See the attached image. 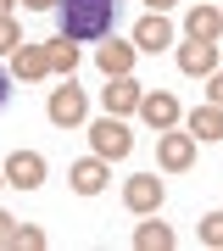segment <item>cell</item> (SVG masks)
<instances>
[{"label": "cell", "instance_id": "27", "mask_svg": "<svg viewBox=\"0 0 223 251\" xmlns=\"http://www.w3.org/2000/svg\"><path fill=\"white\" fill-rule=\"evenodd\" d=\"M0 190H6V168H0Z\"/></svg>", "mask_w": 223, "mask_h": 251}, {"label": "cell", "instance_id": "1", "mask_svg": "<svg viewBox=\"0 0 223 251\" xmlns=\"http://www.w3.org/2000/svg\"><path fill=\"white\" fill-rule=\"evenodd\" d=\"M62 39L84 45V39H106L112 17H117V0H62Z\"/></svg>", "mask_w": 223, "mask_h": 251}, {"label": "cell", "instance_id": "4", "mask_svg": "<svg viewBox=\"0 0 223 251\" xmlns=\"http://www.w3.org/2000/svg\"><path fill=\"white\" fill-rule=\"evenodd\" d=\"M162 196H168V184H162L156 173H134V179L123 184V206H128V212H140V218L162 212Z\"/></svg>", "mask_w": 223, "mask_h": 251}, {"label": "cell", "instance_id": "24", "mask_svg": "<svg viewBox=\"0 0 223 251\" xmlns=\"http://www.w3.org/2000/svg\"><path fill=\"white\" fill-rule=\"evenodd\" d=\"M6 95H11V73L0 67V106H6Z\"/></svg>", "mask_w": 223, "mask_h": 251}, {"label": "cell", "instance_id": "23", "mask_svg": "<svg viewBox=\"0 0 223 251\" xmlns=\"http://www.w3.org/2000/svg\"><path fill=\"white\" fill-rule=\"evenodd\" d=\"M23 6H28V11H56L62 0H23Z\"/></svg>", "mask_w": 223, "mask_h": 251}, {"label": "cell", "instance_id": "14", "mask_svg": "<svg viewBox=\"0 0 223 251\" xmlns=\"http://www.w3.org/2000/svg\"><path fill=\"white\" fill-rule=\"evenodd\" d=\"M184 128L196 134V145H201V140H223V106H212V100L196 106V112L184 117Z\"/></svg>", "mask_w": 223, "mask_h": 251}, {"label": "cell", "instance_id": "18", "mask_svg": "<svg viewBox=\"0 0 223 251\" xmlns=\"http://www.w3.org/2000/svg\"><path fill=\"white\" fill-rule=\"evenodd\" d=\"M201 246L223 251V212H206V218H201Z\"/></svg>", "mask_w": 223, "mask_h": 251}, {"label": "cell", "instance_id": "21", "mask_svg": "<svg viewBox=\"0 0 223 251\" xmlns=\"http://www.w3.org/2000/svg\"><path fill=\"white\" fill-rule=\"evenodd\" d=\"M11 246H17V218L0 212V251H11Z\"/></svg>", "mask_w": 223, "mask_h": 251}, {"label": "cell", "instance_id": "3", "mask_svg": "<svg viewBox=\"0 0 223 251\" xmlns=\"http://www.w3.org/2000/svg\"><path fill=\"white\" fill-rule=\"evenodd\" d=\"M45 112H50V123H56V128H78L84 117H89V95L67 78L62 90H50V106H45Z\"/></svg>", "mask_w": 223, "mask_h": 251}, {"label": "cell", "instance_id": "28", "mask_svg": "<svg viewBox=\"0 0 223 251\" xmlns=\"http://www.w3.org/2000/svg\"><path fill=\"white\" fill-rule=\"evenodd\" d=\"M218 11H223V6H218Z\"/></svg>", "mask_w": 223, "mask_h": 251}, {"label": "cell", "instance_id": "12", "mask_svg": "<svg viewBox=\"0 0 223 251\" xmlns=\"http://www.w3.org/2000/svg\"><path fill=\"white\" fill-rule=\"evenodd\" d=\"M184 34H190V39H201V45H218V34H223V11H218V6H190Z\"/></svg>", "mask_w": 223, "mask_h": 251}, {"label": "cell", "instance_id": "20", "mask_svg": "<svg viewBox=\"0 0 223 251\" xmlns=\"http://www.w3.org/2000/svg\"><path fill=\"white\" fill-rule=\"evenodd\" d=\"M23 45V34H17V23H11V17H0V56H11V50H17Z\"/></svg>", "mask_w": 223, "mask_h": 251}, {"label": "cell", "instance_id": "6", "mask_svg": "<svg viewBox=\"0 0 223 251\" xmlns=\"http://www.w3.org/2000/svg\"><path fill=\"white\" fill-rule=\"evenodd\" d=\"M6 184L11 190H39L45 184V156L39 151H11L6 156Z\"/></svg>", "mask_w": 223, "mask_h": 251}, {"label": "cell", "instance_id": "22", "mask_svg": "<svg viewBox=\"0 0 223 251\" xmlns=\"http://www.w3.org/2000/svg\"><path fill=\"white\" fill-rule=\"evenodd\" d=\"M206 100H212V106H223V73H212V84H206Z\"/></svg>", "mask_w": 223, "mask_h": 251}, {"label": "cell", "instance_id": "11", "mask_svg": "<svg viewBox=\"0 0 223 251\" xmlns=\"http://www.w3.org/2000/svg\"><path fill=\"white\" fill-rule=\"evenodd\" d=\"M45 73H50L45 45H17V50H11V78H17V84H39Z\"/></svg>", "mask_w": 223, "mask_h": 251}, {"label": "cell", "instance_id": "15", "mask_svg": "<svg viewBox=\"0 0 223 251\" xmlns=\"http://www.w3.org/2000/svg\"><path fill=\"white\" fill-rule=\"evenodd\" d=\"M134 56H140L134 45H117V39H112V45L95 50V62H100V73H106V78H117V73H134Z\"/></svg>", "mask_w": 223, "mask_h": 251}, {"label": "cell", "instance_id": "25", "mask_svg": "<svg viewBox=\"0 0 223 251\" xmlns=\"http://www.w3.org/2000/svg\"><path fill=\"white\" fill-rule=\"evenodd\" d=\"M11 6H17V0H0V17H11Z\"/></svg>", "mask_w": 223, "mask_h": 251}, {"label": "cell", "instance_id": "26", "mask_svg": "<svg viewBox=\"0 0 223 251\" xmlns=\"http://www.w3.org/2000/svg\"><path fill=\"white\" fill-rule=\"evenodd\" d=\"M168 6H173V0H151V11H168Z\"/></svg>", "mask_w": 223, "mask_h": 251}, {"label": "cell", "instance_id": "17", "mask_svg": "<svg viewBox=\"0 0 223 251\" xmlns=\"http://www.w3.org/2000/svg\"><path fill=\"white\" fill-rule=\"evenodd\" d=\"M45 62H50V73L73 78V67H78V45H73V39H50V45H45Z\"/></svg>", "mask_w": 223, "mask_h": 251}, {"label": "cell", "instance_id": "10", "mask_svg": "<svg viewBox=\"0 0 223 251\" xmlns=\"http://www.w3.org/2000/svg\"><path fill=\"white\" fill-rule=\"evenodd\" d=\"M212 67H218V45H201V39H184V45H178V73L212 78Z\"/></svg>", "mask_w": 223, "mask_h": 251}, {"label": "cell", "instance_id": "16", "mask_svg": "<svg viewBox=\"0 0 223 251\" xmlns=\"http://www.w3.org/2000/svg\"><path fill=\"white\" fill-rule=\"evenodd\" d=\"M134 251H173V229L156 224V212H151V224L134 229Z\"/></svg>", "mask_w": 223, "mask_h": 251}, {"label": "cell", "instance_id": "7", "mask_svg": "<svg viewBox=\"0 0 223 251\" xmlns=\"http://www.w3.org/2000/svg\"><path fill=\"white\" fill-rule=\"evenodd\" d=\"M140 117L162 134V128H178V117H184V112H178V100H173L168 90H145V95H140Z\"/></svg>", "mask_w": 223, "mask_h": 251}, {"label": "cell", "instance_id": "19", "mask_svg": "<svg viewBox=\"0 0 223 251\" xmlns=\"http://www.w3.org/2000/svg\"><path fill=\"white\" fill-rule=\"evenodd\" d=\"M17 251H45V229H34V224H17Z\"/></svg>", "mask_w": 223, "mask_h": 251}, {"label": "cell", "instance_id": "5", "mask_svg": "<svg viewBox=\"0 0 223 251\" xmlns=\"http://www.w3.org/2000/svg\"><path fill=\"white\" fill-rule=\"evenodd\" d=\"M156 162H162L168 173H184L190 162H196V134H190V128H184V134H178V128H162V140H156Z\"/></svg>", "mask_w": 223, "mask_h": 251}, {"label": "cell", "instance_id": "8", "mask_svg": "<svg viewBox=\"0 0 223 251\" xmlns=\"http://www.w3.org/2000/svg\"><path fill=\"white\" fill-rule=\"evenodd\" d=\"M168 45H173V23L162 17V11H145V17L134 23V50H151L156 56V50H168Z\"/></svg>", "mask_w": 223, "mask_h": 251}, {"label": "cell", "instance_id": "2", "mask_svg": "<svg viewBox=\"0 0 223 251\" xmlns=\"http://www.w3.org/2000/svg\"><path fill=\"white\" fill-rule=\"evenodd\" d=\"M89 151H95L100 162H123L128 151H134V134H128V123L123 117H100V123H89Z\"/></svg>", "mask_w": 223, "mask_h": 251}, {"label": "cell", "instance_id": "13", "mask_svg": "<svg viewBox=\"0 0 223 251\" xmlns=\"http://www.w3.org/2000/svg\"><path fill=\"white\" fill-rule=\"evenodd\" d=\"M73 190H78V196H100V190H106V162L100 156H84V162H73Z\"/></svg>", "mask_w": 223, "mask_h": 251}, {"label": "cell", "instance_id": "9", "mask_svg": "<svg viewBox=\"0 0 223 251\" xmlns=\"http://www.w3.org/2000/svg\"><path fill=\"white\" fill-rule=\"evenodd\" d=\"M140 95H145V84H134L128 73H117V78L100 90V100H106V112L112 117H128V112H140Z\"/></svg>", "mask_w": 223, "mask_h": 251}]
</instances>
